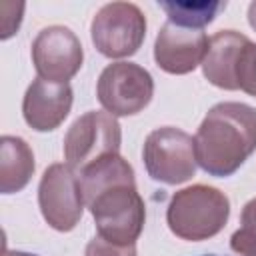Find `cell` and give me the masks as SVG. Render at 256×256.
<instances>
[{"mask_svg":"<svg viewBox=\"0 0 256 256\" xmlns=\"http://www.w3.org/2000/svg\"><path fill=\"white\" fill-rule=\"evenodd\" d=\"M78 178L98 236L116 244H136L146 222V206L128 160L120 154L104 156Z\"/></svg>","mask_w":256,"mask_h":256,"instance_id":"1","label":"cell"},{"mask_svg":"<svg viewBox=\"0 0 256 256\" xmlns=\"http://www.w3.org/2000/svg\"><path fill=\"white\" fill-rule=\"evenodd\" d=\"M256 150V108L242 102H218L194 136L198 166L210 176H232Z\"/></svg>","mask_w":256,"mask_h":256,"instance_id":"2","label":"cell"},{"mask_svg":"<svg viewBox=\"0 0 256 256\" xmlns=\"http://www.w3.org/2000/svg\"><path fill=\"white\" fill-rule=\"evenodd\" d=\"M228 216V196L206 184H194L178 190L170 198L166 210L170 232L188 242H200L216 236L226 226Z\"/></svg>","mask_w":256,"mask_h":256,"instance_id":"3","label":"cell"},{"mask_svg":"<svg viewBox=\"0 0 256 256\" xmlns=\"http://www.w3.org/2000/svg\"><path fill=\"white\" fill-rule=\"evenodd\" d=\"M122 130L116 116L90 110L74 120L64 136V158L66 164L80 174L90 164L104 156L120 154Z\"/></svg>","mask_w":256,"mask_h":256,"instance_id":"4","label":"cell"},{"mask_svg":"<svg viewBox=\"0 0 256 256\" xmlns=\"http://www.w3.org/2000/svg\"><path fill=\"white\" fill-rule=\"evenodd\" d=\"M142 158L152 180L172 186L190 180L198 166L194 138L174 126L152 130L144 140Z\"/></svg>","mask_w":256,"mask_h":256,"instance_id":"5","label":"cell"},{"mask_svg":"<svg viewBox=\"0 0 256 256\" xmlns=\"http://www.w3.org/2000/svg\"><path fill=\"white\" fill-rule=\"evenodd\" d=\"M96 50L106 58H126L138 52L146 38V16L132 2L104 4L90 24Z\"/></svg>","mask_w":256,"mask_h":256,"instance_id":"6","label":"cell"},{"mask_svg":"<svg viewBox=\"0 0 256 256\" xmlns=\"http://www.w3.org/2000/svg\"><path fill=\"white\" fill-rule=\"evenodd\" d=\"M96 96L108 114L134 116L150 104L154 80L146 68L134 62H112L98 78Z\"/></svg>","mask_w":256,"mask_h":256,"instance_id":"7","label":"cell"},{"mask_svg":"<svg viewBox=\"0 0 256 256\" xmlns=\"http://www.w3.org/2000/svg\"><path fill=\"white\" fill-rule=\"evenodd\" d=\"M38 206L48 222L58 232H70L82 218L84 194L78 174L62 162L50 164L38 184Z\"/></svg>","mask_w":256,"mask_h":256,"instance_id":"8","label":"cell"},{"mask_svg":"<svg viewBox=\"0 0 256 256\" xmlns=\"http://www.w3.org/2000/svg\"><path fill=\"white\" fill-rule=\"evenodd\" d=\"M82 62V44L70 28L54 24L36 34L32 42V64L38 78L50 82H68L78 74Z\"/></svg>","mask_w":256,"mask_h":256,"instance_id":"9","label":"cell"},{"mask_svg":"<svg viewBox=\"0 0 256 256\" xmlns=\"http://www.w3.org/2000/svg\"><path fill=\"white\" fill-rule=\"evenodd\" d=\"M208 44L210 38L202 30L166 22L154 42V60L168 74H188L204 62Z\"/></svg>","mask_w":256,"mask_h":256,"instance_id":"10","label":"cell"},{"mask_svg":"<svg viewBox=\"0 0 256 256\" xmlns=\"http://www.w3.org/2000/svg\"><path fill=\"white\" fill-rule=\"evenodd\" d=\"M72 100L74 92L68 82H50L44 78H36L26 88L22 100V116L32 130L52 132L70 114Z\"/></svg>","mask_w":256,"mask_h":256,"instance_id":"11","label":"cell"},{"mask_svg":"<svg viewBox=\"0 0 256 256\" xmlns=\"http://www.w3.org/2000/svg\"><path fill=\"white\" fill-rule=\"evenodd\" d=\"M248 42L250 38L236 30H220L210 36L208 52L202 62L204 78L222 90H238L236 62Z\"/></svg>","mask_w":256,"mask_h":256,"instance_id":"12","label":"cell"},{"mask_svg":"<svg viewBox=\"0 0 256 256\" xmlns=\"http://www.w3.org/2000/svg\"><path fill=\"white\" fill-rule=\"evenodd\" d=\"M34 154L24 138H0V192L14 194L28 186L34 174Z\"/></svg>","mask_w":256,"mask_h":256,"instance_id":"13","label":"cell"},{"mask_svg":"<svg viewBox=\"0 0 256 256\" xmlns=\"http://www.w3.org/2000/svg\"><path fill=\"white\" fill-rule=\"evenodd\" d=\"M160 8L166 12L168 22L182 28L202 30L226 8V2H160Z\"/></svg>","mask_w":256,"mask_h":256,"instance_id":"14","label":"cell"},{"mask_svg":"<svg viewBox=\"0 0 256 256\" xmlns=\"http://www.w3.org/2000/svg\"><path fill=\"white\" fill-rule=\"evenodd\" d=\"M236 82L238 90H244L246 94L256 98V44L248 42L236 62Z\"/></svg>","mask_w":256,"mask_h":256,"instance_id":"15","label":"cell"},{"mask_svg":"<svg viewBox=\"0 0 256 256\" xmlns=\"http://www.w3.org/2000/svg\"><path fill=\"white\" fill-rule=\"evenodd\" d=\"M84 256H136V244H116L96 234L86 244Z\"/></svg>","mask_w":256,"mask_h":256,"instance_id":"16","label":"cell"},{"mask_svg":"<svg viewBox=\"0 0 256 256\" xmlns=\"http://www.w3.org/2000/svg\"><path fill=\"white\" fill-rule=\"evenodd\" d=\"M230 248L240 256H256V230L240 228L230 236Z\"/></svg>","mask_w":256,"mask_h":256,"instance_id":"17","label":"cell"},{"mask_svg":"<svg viewBox=\"0 0 256 256\" xmlns=\"http://www.w3.org/2000/svg\"><path fill=\"white\" fill-rule=\"evenodd\" d=\"M240 222H242V228L256 230V198H252V200H248V202L244 204Z\"/></svg>","mask_w":256,"mask_h":256,"instance_id":"18","label":"cell"},{"mask_svg":"<svg viewBox=\"0 0 256 256\" xmlns=\"http://www.w3.org/2000/svg\"><path fill=\"white\" fill-rule=\"evenodd\" d=\"M248 22H250V26L256 30V0L250 2V6H248Z\"/></svg>","mask_w":256,"mask_h":256,"instance_id":"19","label":"cell"},{"mask_svg":"<svg viewBox=\"0 0 256 256\" xmlns=\"http://www.w3.org/2000/svg\"><path fill=\"white\" fill-rule=\"evenodd\" d=\"M2 256H36V254H30V252H20V250H6V248H4Z\"/></svg>","mask_w":256,"mask_h":256,"instance_id":"20","label":"cell"},{"mask_svg":"<svg viewBox=\"0 0 256 256\" xmlns=\"http://www.w3.org/2000/svg\"><path fill=\"white\" fill-rule=\"evenodd\" d=\"M204 256H216V254H204Z\"/></svg>","mask_w":256,"mask_h":256,"instance_id":"21","label":"cell"}]
</instances>
